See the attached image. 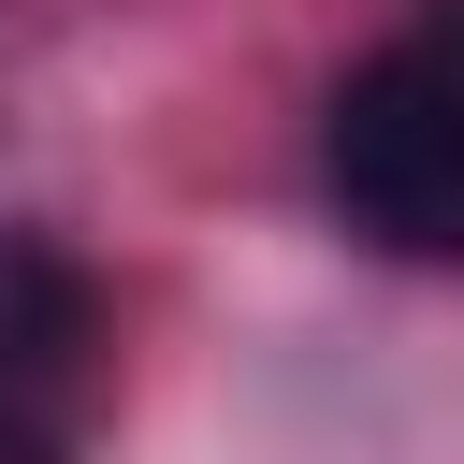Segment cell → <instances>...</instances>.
Returning <instances> with one entry per match:
<instances>
[{"mask_svg": "<svg viewBox=\"0 0 464 464\" xmlns=\"http://www.w3.org/2000/svg\"><path fill=\"white\" fill-rule=\"evenodd\" d=\"M319 188L377 261H450L464 276V0L392 29L334 116H319Z\"/></svg>", "mask_w": 464, "mask_h": 464, "instance_id": "cell-1", "label": "cell"}, {"mask_svg": "<svg viewBox=\"0 0 464 464\" xmlns=\"http://www.w3.org/2000/svg\"><path fill=\"white\" fill-rule=\"evenodd\" d=\"M102 392V304L72 261H0V464H72Z\"/></svg>", "mask_w": 464, "mask_h": 464, "instance_id": "cell-2", "label": "cell"}]
</instances>
